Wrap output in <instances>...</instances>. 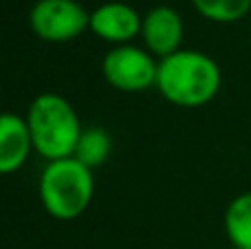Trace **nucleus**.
Listing matches in <instances>:
<instances>
[{
    "label": "nucleus",
    "instance_id": "nucleus-11",
    "mask_svg": "<svg viewBox=\"0 0 251 249\" xmlns=\"http://www.w3.org/2000/svg\"><path fill=\"white\" fill-rule=\"evenodd\" d=\"M194 9L212 22H238L251 9V0H192Z\"/></svg>",
    "mask_w": 251,
    "mask_h": 249
},
{
    "label": "nucleus",
    "instance_id": "nucleus-2",
    "mask_svg": "<svg viewBox=\"0 0 251 249\" xmlns=\"http://www.w3.org/2000/svg\"><path fill=\"white\" fill-rule=\"evenodd\" d=\"M25 119L40 157L57 161L75 154L84 128L79 126V117L69 100L55 93H42L31 101Z\"/></svg>",
    "mask_w": 251,
    "mask_h": 249
},
{
    "label": "nucleus",
    "instance_id": "nucleus-1",
    "mask_svg": "<svg viewBox=\"0 0 251 249\" xmlns=\"http://www.w3.org/2000/svg\"><path fill=\"white\" fill-rule=\"evenodd\" d=\"M223 75L218 64L201 51H181L159 60L156 88L174 106L199 108L218 95Z\"/></svg>",
    "mask_w": 251,
    "mask_h": 249
},
{
    "label": "nucleus",
    "instance_id": "nucleus-7",
    "mask_svg": "<svg viewBox=\"0 0 251 249\" xmlns=\"http://www.w3.org/2000/svg\"><path fill=\"white\" fill-rule=\"evenodd\" d=\"M143 18L130 4L106 2L91 13V31L100 40L113 42L117 47L128 44L141 33Z\"/></svg>",
    "mask_w": 251,
    "mask_h": 249
},
{
    "label": "nucleus",
    "instance_id": "nucleus-8",
    "mask_svg": "<svg viewBox=\"0 0 251 249\" xmlns=\"http://www.w3.org/2000/svg\"><path fill=\"white\" fill-rule=\"evenodd\" d=\"M31 148H33V139L26 119L20 115L4 113L0 117V172L11 174L20 170L29 159Z\"/></svg>",
    "mask_w": 251,
    "mask_h": 249
},
{
    "label": "nucleus",
    "instance_id": "nucleus-9",
    "mask_svg": "<svg viewBox=\"0 0 251 249\" xmlns=\"http://www.w3.org/2000/svg\"><path fill=\"white\" fill-rule=\"evenodd\" d=\"M225 232L236 249H251V192L238 194L227 205Z\"/></svg>",
    "mask_w": 251,
    "mask_h": 249
},
{
    "label": "nucleus",
    "instance_id": "nucleus-3",
    "mask_svg": "<svg viewBox=\"0 0 251 249\" xmlns=\"http://www.w3.org/2000/svg\"><path fill=\"white\" fill-rule=\"evenodd\" d=\"M95 192L91 168L77 159L49 161L40 176V199L49 216L57 221H73L88 210Z\"/></svg>",
    "mask_w": 251,
    "mask_h": 249
},
{
    "label": "nucleus",
    "instance_id": "nucleus-10",
    "mask_svg": "<svg viewBox=\"0 0 251 249\" xmlns=\"http://www.w3.org/2000/svg\"><path fill=\"white\" fill-rule=\"evenodd\" d=\"M110 150H113V141L110 135L104 128H86L82 130V137L77 141V148H75L73 159H77L79 163H84L86 168H97L110 157Z\"/></svg>",
    "mask_w": 251,
    "mask_h": 249
},
{
    "label": "nucleus",
    "instance_id": "nucleus-5",
    "mask_svg": "<svg viewBox=\"0 0 251 249\" xmlns=\"http://www.w3.org/2000/svg\"><path fill=\"white\" fill-rule=\"evenodd\" d=\"M101 71L113 88L124 93H141L156 86L159 62L146 49L122 44L106 53Z\"/></svg>",
    "mask_w": 251,
    "mask_h": 249
},
{
    "label": "nucleus",
    "instance_id": "nucleus-4",
    "mask_svg": "<svg viewBox=\"0 0 251 249\" xmlns=\"http://www.w3.org/2000/svg\"><path fill=\"white\" fill-rule=\"evenodd\" d=\"M29 26L44 42H71L91 29V13L77 0H38L29 11Z\"/></svg>",
    "mask_w": 251,
    "mask_h": 249
},
{
    "label": "nucleus",
    "instance_id": "nucleus-12",
    "mask_svg": "<svg viewBox=\"0 0 251 249\" xmlns=\"http://www.w3.org/2000/svg\"><path fill=\"white\" fill-rule=\"evenodd\" d=\"M234 249H236V247H234Z\"/></svg>",
    "mask_w": 251,
    "mask_h": 249
},
{
    "label": "nucleus",
    "instance_id": "nucleus-6",
    "mask_svg": "<svg viewBox=\"0 0 251 249\" xmlns=\"http://www.w3.org/2000/svg\"><path fill=\"white\" fill-rule=\"evenodd\" d=\"M141 38L146 49L159 60L181 51L183 42V20L172 7H152L143 16Z\"/></svg>",
    "mask_w": 251,
    "mask_h": 249
}]
</instances>
